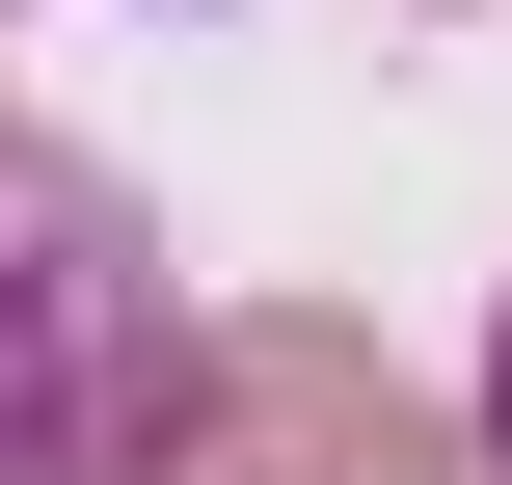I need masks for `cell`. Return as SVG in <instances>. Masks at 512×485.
<instances>
[{"mask_svg":"<svg viewBox=\"0 0 512 485\" xmlns=\"http://www.w3.org/2000/svg\"><path fill=\"white\" fill-rule=\"evenodd\" d=\"M216 405H243V485H432L405 378L351 324H216Z\"/></svg>","mask_w":512,"mask_h":485,"instance_id":"cell-2","label":"cell"},{"mask_svg":"<svg viewBox=\"0 0 512 485\" xmlns=\"http://www.w3.org/2000/svg\"><path fill=\"white\" fill-rule=\"evenodd\" d=\"M486 459H512V324H486Z\"/></svg>","mask_w":512,"mask_h":485,"instance_id":"cell-3","label":"cell"},{"mask_svg":"<svg viewBox=\"0 0 512 485\" xmlns=\"http://www.w3.org/2000/svg\"><path fill=\"white\" fill-rule=\"evenodd\" d=\"M162 378H189V324H162L135 216H108L81 162H27V135H0V485H108Z\"/></svg>","mask_w":512,"mask_h":485,"instance_id":"cell-1","label":"cell"}]
</instances>
